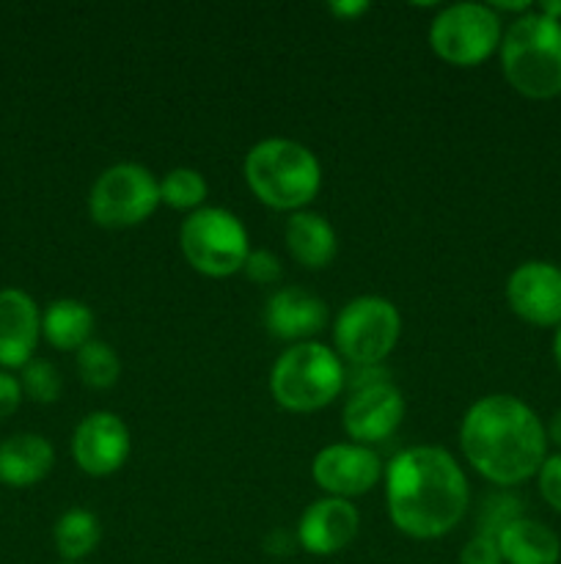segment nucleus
<instances>
[{"instance_id":"obj_1","label":"nucleus","mask_w":561,"mask_h":564,"mask_svg":"<svg viewBox=\"0 0 561 564\" xmlns=\"http://www.w3.org/2000/svg\"><path fill=\"white\" fill-rule=\"evenodd\" d=\"M388 518L413 540L449 534L471 505V488L454 457L440 446L399 452L385 471Z\"/></svg>"},{"instance_id":"obj_2","label":"nucleus","mask_w":561,"mask_h":564,"mask_svg":"<svg viewBox=\"0 0 561 564\" xmlns=\"http://www.w3.org/2000/svg\"><path fill=\"white\" fill-rule=\"evenodd\" d=\"M460 446L487 482L512 488L539 474L548 457V430L522 400L490 394L468 408L460 424Z\"/></svg>"},{"instance_id":"obj_3","label":"nucleus","mask_w":561,"mask_h":564,"mask_svg":"<svg viewBox=\"0 0 561 564\" xmlns=\"http://www.w3.org/2000/svg\"><path fill=\"white\" fill-rule=\"evenodd\" d=\"M501 69L522 97H561V22L537 9L512 20L501 39Z\"/></svg>"},{"instance_id":"obj_4","label":"nucleus","mask_w":561,"mask_h":564,"mask_svg":"<svg viewBox=\"0 0 561 564\" xmlns=\"http://www.w3.org/2000/svg\"><path fill=\"white\" fill-rule=\"evenodd\" d=\"M245 182L273 209L300 213L322 187L317 154L292 138H264L245 154Z\"/></svg>"},{"instance_id":"obj_5","label":"nucleus","mask_w":561,"mask_h":564,"mask_svg":"<svg viewBox=\"0 0 561 564\" xmlns=\"http://www.w3.org/2000/svg\"><path fill=\"white\" fill-rule=\"evenodd\" d=\"M344 386V361L322 341L292 345L270 372V394L292 413H314L330 405Z\"/></svg>"},{"instance_id":"obj_6","label":"nucleus","mask_w":561,"mask_h":564,"mask_svg":"<svg viewBox=\"0 0 561 564\" xmlns=\"http://www.w3.org/2000/svg\"><path fill=\"white\" fill-rule=\"evenodd\" d=\"M179 246L187 264L209 279L240 273L251 253L242 220L220 207H201L187 215L179 229Z\"/></svg>"},{"instance_id":"obj_7","label":"nucleus","mask_w":561,"mask_h":564,"mask_svg":"<svg viewBox=\"0 0 561 564\" xmlns=\"http://www.w3.org/2000/svg\"><path fill=\"white\" fill-rule=\"evenodd\" d=\"M402 317L385 297L363 295L346 303L333 325L336 352L352 367H380L396 347Z\"/></svg>"},{"instance_id":"obj_8","label":"nucleus","mask_w":561,"mask_h":564,"mask_svg":"<svg viewBox=\"0 0 561 564\" xmlns=\"http://www.w3.org/2000/svg\"><path fill=\"white\" fill-rule=\"evenodd\" d=\"M160 207V182L138 163L105 169L88 193V213L102 229H130Z\"/></svg>"},{"instance_id":"obj_9","label":"nucleus","mask_w":561,"mask_h":564,"mask_svg":"<svg viewBox=\"0 0 561 564\" xmlns=\"http://www.w3.org/2000/svg\"><path fill=\"white\" fill-rule=\"evenodd\" d=\"M501 17L493 6L454 3L438 11L429 28L435 55L454 66H476L501 47Z\"/></svg>"},{"instance_id":"obj_10","label":"nucleus","mask_w":561,"mask_h":564,"mask_svg":"<svg viewBox=\"0 0 561 564\" xmlns=\"http://www.w3.org/2000/svg\"><path fill=\"white\" fill-rule=\"evenodd\" d=\"M506 303L512 312L537 328L561 325V268L542 259L517 264L506 279Z\"/></svg>"},{"instance_id":"obj_11","label":"nucleus","mask_w":561,"mask_h":564,"mask_svg":"<svg viewBox=\"0 0 561 564\" xmlns=\"http://www.w3.org/2000/svg\"><path fill=\"white\" fill-rule=\"evenodd\" d=\"M311 477L333 499H355L369 494L383 479V460L361 444H330L317 452Z\"/></svg>"},{"instance_id":"obj_12","label":"nucleus","mask_w":561,"mask_h":564,"mask_svg":"<svg viewBox=\"0 0 561 564\" xmlns=\"http://www.w3.org/2000/svg\"><path fill=\"white\" fill-rule=\"evenodd\" d=\"M405 411L402 391L388 380H380L352 391L341 413V424L355 444H383L399 430Z\"/></svg>"},{"instance_id":"obj_13","label":"nucleus","mask_w":561,"mask_h":564,"mask_svg":"<svg viewBox=\"0 0 561 564\" xmlns=\"http://www.w3.org/2000/svg\"><path fill=\"white\" fill-rule=\"evenodd\" d=\"M72 455L88 477H110L130 457V430L116 413H91L72 435Z\"/></svg>"},{"instance_id":"obj_14","label":"nucleus","mask_w":561,"mask_h":564,"mask_svg":"<svg viewBox=\"0 0 561 564\" xmlns=\"http://www.w3.org/2000/svg\"><path fill=\"white\" fill-rule=\"evenodd\" d=\"M358 529H361V516L355 507L346 499L324 496L302 512L297 523V543L314 556H333L355 540Z\"/></svg>"},{"instance_id":"obj_15","label":"nucleus","mask_w":561,"mask_h":564,"mask_svg":"<svg viewBox=\"0 0 561 564\" xmlns=\"http://www.w3.org/2000/svg\"><path fill=\"white\" fill-rule=\"evenodd\" d=\"M328 323V306L311 292L300 286L278 290L264 306V325L275 339L284 341H314V336Z\"/></svg>"},{"instance_id":"obj_16","label":"nucleus","mask_w":561,"mask_h":564,"mask_svg":"<svg viewBox=\"0 0 561 564\" xmlns=\"http://www.w3.org/2000/svg\"><path fill=\"white\" fill-rule=\"evenodd\" d=\"M42 317L33 297L22 290H0V367L33 361Z\"/></svg>"},{"instance_id":"obj_17","label":"nucleus","mask_w":561,"mask_h":564,"mask_svg":"<svg viewBox=\"0 0 561 564\" xmlns=\"http://www.w3.org/2000/svg\"><path fill=\"white\" fill-rule=\"evenodd\" d=\"M55 452L36 433L11 435L0 444V482L11 488H31L53 471Z\"/></svg>"},{"instance_id":"obj_18","label":"nucleus","mask_w":561,"mask_h":564,"mask_svg":"<svg viewBox=\"0 0 561 564\" xmlns=\"http://www.w3.org/2000/svg\"><path fill=\"white\" fill-rule=\"evenodd\" d=\"M284 240L292 259L308 270L328 268L336 259V251H339V240H336V231L328 224V218H322L317 213H308V209L289 215Z\"/></svg>"},{"instance_id":"obj_19","label":"nucleus","mask_w":561,"mask_h":564,"mask_svg":"<svg viewBox=\"0 0 561 564\" xmlns=\"http://www.w3.org/2000/svg\"><path fill=\"white\" fill-rule=\"evenodd\" d=\"M501 560L506 564H559L561 540L534 518H517L498 532Z\"/></svg>"},{"instance_id":"obj_20","label":"nucleus","mask_w":561,"mask_h":564,"mask_svg":"<svg viewBox=\"0 0 561 564\" xmlns=\"http://www.w3.org/2000/svg\"><path fill=\"white\" fill-rule=\"evenodd\" d=\"M94 314L86 303L61 297L47 306L42 314V334L58 350H80L82 345L91 341Z\"/></svg>"},{"instance_id":"obj_21","label":"nucleus","mask_w":561,"mask_h":564,"mask_svg":"<svg viewBox=\"0 0 561 564\" xmlns=\"http://www.w3.org/2000/svg\"><path fill=\"white\" fill-rule=\"evenodd\" d=\"M53 540L58 554L64 556V560H69L72 564L97 549L99 540H102V527H99L94 512L82 510V507H75V510H66L64 516L55 521Z\"/></svg>"},{"instance_id":"obj_22","label":"nucleus","mask_w":561,"mask_h":564,"mask_svg":"<svg viewBox=\"0 0 561 564\" xmlns=\"http://www.w3.org/2000/svg\"><path fill=\"white\" fill-rule=\"evenodd\" d=\"M75 364L82 383H86L88 389L97 391L116 386V380H119L121 375L119 352L110 345H105V341H88V345H82L80 350H77Z\"/></svg>"},{"instance_id":"obj_23","label":"nucleus","mask_w":561,"mask_h":564,"mask_svg":"<svg viewBox=\"0 0 561 564\" xmlns=\"http://www.w3.org/2000/svg\"><path fill=\"white\" fill-rule=\"evenodd\" d=\"M207 193V180L196 169H174L160 180V204H168L170 209L196 213V209H201Z\"/></svg>"},{"instance_id":"obj_24","label":"nucleus","mask_w":561,"mask_h":564,"mask_svg":"<svg viewBox=\"0 0 561 564\" xmlns=\"http://www.w3.org/2000/svg\"><path fill=\"white\" fill-rule=\"evenodd\" d=\"M61 375L50 361L33 358L22 367V391L36 402H55L61 394Z\"/></svg>"},{"instance_id":"obj_25","label":"nucleus","mask_w":561,"mask_h":564,"mask_svg":"<svg viewBox=\"0 0 561 564\" xmlns=\"http://www.w3.org/2000/svg\"><path fill=\"white\" fill-rule=\"evenodd\" d=\"M537 482H539V496L544 499V505L561 516V452L559 455L544 457L542 468H539L537 474Z\"/></svg>"},{"instance_id":"obj_26","label":"nucleus","mask_w":561,"mask_h":564,"mask_svg":"<svg viewBox=\"0 0 561 564\" xmlns=\"http://www.w3.org/2000/svg\"><path fill=\"white\" fill-rule=\"evenodd\" d=\"M242 273L248 275V279L253 281V284H275V281L280 279V259L275 257L273 251H251L245 259V268H242Z\"/></svg>"},{"instance_id":"obj_27","label":"nucleus","mask_w":561,"mask_h":564,"mask_svg":"<svg viewBox=\"0 0 561 564\" xmlns=\"http://www.w3.org/2000/svg\"><path fill=\"white\" fill-rule=\"evenodd\" d=\"M460 564H504V560H501L498 538L482 532L473 534V538L462 545Z\"/></svg>"},{"instance_id":"obj_28","label":"nucleus","mask_w":561,"mask_h":564,"mask_svg":"<svg viewBox=\"0 0 561 564\" xmlns=\"http://www.w3.org/2000/svg\"><path fill=\"white\" fill-rule=\"evenodd\" d=\"M22 400V383L11 375L0 372V419L11 416Z\"/></svg>"},{"instance_id":"obj_29","label":"nucleus","mask_w":561,"mask_h":564,"mask_svg":"<svg viewBox=\"0 0 561 564\" xmlns=\"http://www.w3.org/2000/svg\"><path fill=\"white\" fill-rule=\"evenodd\" d=\"M369 9V3H333L330 6V11L339 17H346V20H352V17L363 14V11Z\"/></svg>"},{"instance_id":"obj_30","label":"nucleus","mask_w":561,"mask_h":564,"mask_svg":"<svg viewBox=\"0 0 561 564\" xmlns=\"http://www.w3.org/2000/svg\"><path fill=\"white\" fill-rule=\"evenodd\" d=\"M548 441H553V444L561 449V408L553 413V419H550V424H548Z\"/></svg>"},{"instance_id":"obj_31","label":"nucleus","mask_w":561,"mask_h":564,"mask_svg":"<svg viewBox=\"0 0 561 564\" xmlns=\"http://www.w3.org/2000/svg\"><path fill=\"white\" fill-rule=\"evenodd\" d=\"M537 11H542L544 17H550V20H559L561 22V0H550V3H539Z\"/></svg>"},{"instance_id":"obj_32","label":"nucleus","mask_w":561,"mask_h":564,"mask_svg":"<svg viewBox=\"0 0 561 564\" xmlns=\"http://www.w3.org/2000/svg\"><path fill=\"white\" fill-rule=\"evenodd\" d=\"M553 361L561 372V325L556 328V336H553Z\"/></svg>"}]
</instances>
